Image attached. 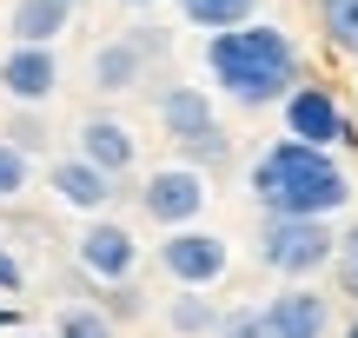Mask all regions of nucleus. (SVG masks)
<instances>
[{
	"label": "nucleus",
	"instance_id": "nucleus-1",
	"mask_svg": "<svg viewBox=\"0 0 358 338\" xmlns=\"http://www.w3.org/2000/svg\"><path fill=\"white\" fill-rule=\"evenodd\" d=\"M252 199L266 219H332L352 206V172L338 166L332 146H306V140H279L252 159Z\"/></svg>",
	"mask_w": 358,
	"mask_h": 338
},
{
	"label": "nucleus",
	"instance_id": "nucleus-2",
	"mask_svg": "<svg viewBox=\"0 0 358 338\" xmlns=\"http://www.w3.org/2000/svg\"><path fill=\"white\" fill-rule=\"evenodd\" d=\"M206 73L239 106H279L299 87V47L285 27L245 20V27H226V34L206 40Z\"/></svg>",
	"mask_w": 358,
	"mask_h": 338
},
{
	"label": "nucleus",
	"instance_id": "nucleus-3",
	"mask_svg": "<svg viewBox=\"0 0 358 338\" xmlns=\"http://www.w3.org/2000/svg\"><path fill=\"white\" fill-rule=\"evenodd\" d=\"M332 226L325 219H266L259 226V265H272L279 279H312L332 265Z\"/></svg>",
	"mask_w": 358,
	"mask_h": 338
},
{
	"label": "nucleus",
	"instance_id": "nucleus-4",
	"mask_svg": "<svg viewBox=\"0 0 358 338\" xmlns=\"http://www.w3.org/2000/svg\"><path fill=\"white\" fill-rule=\"evenodd\" d=\"M206 199H213V186H206L199 166H153V172H146V186H140V212L153 226H173V233L199 219Z\"/></svg>",
	"mask_w": 358,
	"mask_h": 338
},
{
	"label": "nucleus",
	"instance_id": "nucleus-5",
	"mask_svg": "<svg viewBox=\"0 0 358 338\" xmlns=\"http://www.w3.org/2000/svg\"><path fill=\"white\" fill-rule=\"evenodd\" d=\"M159 265L179 279V292H206L226 279L232 265V246L219 233H199V226H179V233H166V246H159Z\"/></svg>",
	"mask_w": 358,
	"mask_h": 338
},
{
	"label": "nucleus",
	"instance_id": "nucleus-6",
	"mask_svg": "<svg viewBox=\"0 0 358 338\" xmlns=\"http://www.w3.org/2000/svg\"><path fill=\"white\" fill-rule=\"evenodd\" d=\"M279 113H285V140H306V146H345L352 140L332 87H319V80H299V87L279 100Z\"/></svg>",
	"mask_w": 358,
	"mask_h": 338
},
{
	"label": "nucleus",
	"instance_id": "nucleus-7",
	"mask_svg": "<svg viewBox=\"0 0 358 338\" xmlns=\"http://www.w3.org/2000/svg\"><path fill=\"white\" fill-rule=\"evenodd\" d=\"M325 325H332V305L312 286H285L259 305V338H325Z\"/></svg>",
	"mask_w": 358,
	"mask_h": 338
},
{
	"label": "nucleus",
	"instance_id": "nucleus-8",
	"mask_svg": "<svg viewBox=\"0 0 358 338\" xmlns=\"http://www.w3.org/2000/svg\"><path fill=\"white\" fill-rule=\"evenodd\" d=\"M73 252H80V272H93L100 286H127L133 265H140V239L127 226H113V219H93Z\"/></svg>",
	"mask_w": 358,
	"mask_h": 338
},
{
	"label": "nucleus",
	"instance_id": "nucleus-9",
	"mask_svg": "<svg viewBox=\"0 0 358 338\" xmlns=\"http://www.w3.org/2000/svg\"><path fill=\"white\" fill-rule=\"evenodd\" d=\"M0 87H7L13 106H47L53 93H60V60H53V47H13L7 60H0Z\"/></svg>",
	"mask_w": 358,
	"mask_h": 338
},
{
	"label": "nucleus",
	"instance_id": "nucleus-10",
	"mask_svg": "<svg viewBox=\"0 0 358 338\" xmlns=\"http://www.w3.org/2000/svg\"><path fill=\"white\" fill-rule=\"evenodd\" d=\"M73 159L100 166L106 179H120V172L140 159V140H133V126H127V119H100V113H93L87 126H80V153H73Z\"/></svg>",
	"mask_w": 358,
	"mask_h": 338
},
{
	"label": "nucleus",
	"instance_id": "nucleus-11",
	"mask_svg": "<svg viewBox=\"0 0 358 338\" xmlns=\"http://www.w3.org/2000/svg\"><path fill=\"white\" fill-rule=\"evenodd\" d=\"M159 126H166L179 146L199 140V133H213L219 113H213V100H206V87H166L159 93Z\"/></svg>",
	"mask_w": 358,
	"mask_h": 338
},
{
	"label": "nucleus",
	"instance_id": "nucleus-12",
	"mask_svg": "<svg viewBox=\"0 0 358 338\" xmlns=\"http://www.w3.org/2000/svg\"><path fill=\"white\" fill-rule=\"evenodd\" d=\"M66 20H73L66 0H13L7 34H13V47H53V40L66 34Z\"/></svg>",
	"mask_w": 358,
	"mask_h": 338
},
{
	"label": "nucleus",
	"instance_id": "nucleus-13",
	"mask_svg": "<svg viewBox=\"0 0 358 338\" xmlns=\"http://www.w3.org/2000/svg\"><path fill=\"white\" fill-rule=\"evenodd\" d=\"M93 87L100 93H133L146 80V53L133 47V34H120V40H100V53H93Z\"/></svg>",
	"mask_w": 358,
	"mask_h": 338
},
{
	"label": "nucleus",
	"instance_id": "nucleus-14",
	"mask_svg": "<svg viewBox=\"0 0 358 338\" xmlns=\"http://www.w3.org/2000/svg\"><path fill=\"white\" fill-rule=\"evenodd\" d=\"M53 193L73 212H93V219H100L106 199H113V179H106L100 166H87V159H60V166H53Z\"/></svg>",
	"mask_w": 358,
	"mask_h": 338
},
{
	"label": "nucleus",
	"instance_id": "nucleus-15",
	"mask_svg": "<svg viewBox=\"0 0 358 338\" xmlns=\"http://www.w3.org/2000/svg\"><path fill=\"white\" fill-rule=\"evenodd\" d=\"M179 13L192 27H206V34H226V27L259 20V0H179Z\"/></svg>",
	"mask_w": 358,
	"mask_h": 338
},
{
	"label": "nucleus",
	"instance_id": "nucleus-16",
	"mask_svg": "<svg viewBox=\"0 0 358 338\" xmlns=\"http://www.w3.org/2000/svg\"><path fill=\"white\" fill-rule=\"evenodd\" d=\"M166 325H173L179 338H206V332L219 325V305L199 299V292H179V299L166 305Z\"/></svg>",
	"mask_w": 358,
	"mask_h": 338
},
{
	"label": "nucleus",
	"instance_id": "nucleus-17",
	"mask_svg": "<svg viewBox=\"0 0 358 338\" xmlns=\"http://www.w3.org/2000/svg\"><path fill=\"white\" fill-rule=\"evenodd\" d=\"M319 27H325V40L338 53L358 60V0H319Z\"/></svg>",
	"mask_w": 358,
	"mask_h": 338
},
{
	"label": "nucleus",
	"instance_id": "nucleus-18",
	"mask_svg": "<svg viewBox=\"0 0 358 338\" xmlns=\"http://www.w3.org/2000/svg\"><path fill=\"white\" fill-rule=\"evenodd\" d=\"M53 338H113V325L100 318V305H73V312H60Z\"/></svg>",
	"mask_w": 358,
	"mask_h": 338
},
{
	"label": "nucleus",
	"instance_id": "nucleus-19",
	"mask_svg": "<svg viewBox=\"0 0 358 338\" xmlns=\"http://www.w3.org/2000/svg\"><path fill=\"white\" fill-rule=\"evenodd\" d=\"M332 265H338V286H345V299H358V219L332 239Z\"/></svg>",
	"mask_w": 358,
	"mask_h": 338
},
{
	"label": "nucleus",
	"instance_id": "nucleus-20",
	"mask_svg": "<svg viewBox=\"0 0 358 338\" xmlns=\"http://www.w3.org/2000/svg\"><path fill=\"white\" fill-rule=\"evenodd\" d=\"M7 146H13V153H40V146H47V119H40L34 106H20L13 126H7Z\"/></svg>",
	"mask_w": 358,
	"mask_h": 338
},
{
	"label": "nucleus",
	"instance_id": "nucleus-21",
	"mask_svg": "<svg viewBox=\"0 0 358 338\" xmlns=\"http://www.w3.org/2000/svg\"><path fill=\"white\" fill-rule=\"evenodd\" d=\"M179 153H186V166H219V159L232 153V140H226V126H213V133H199V140H186Z\"/></svg>",
	"mask_w": 358,
	"mask_h": 338
},
{
	"label": "nucleus",
	"instance_id": "nucleus-22",
	"mask_svg": "<svg viewBox=\"0 0 358 338\" xmlns=\"http://www.w3.org/2000/svg\"><path fill=\"white\" fill-rule=\"evenodd\" d=\"M100 305H106V325H120V318H140V292L133 286H100Z\"/></svg>",
	"mask_w": 358,
	"mask_h": 338
},
{
	"label": "nucleus",
	"instance_id": "nucleus-23",
	"mask_svg": "<svg viewBox=\"0 0 358 338\" xmlns=\"http://www.w3.org/2000/svg\"><path fill=\"white\" fill-rule=\"evenodd\" d=\"M213 338H259V305H232V312H219Z\"/></svg>",
	"mask_w": 358,
	"mask_h": 338
},
{
	"label": "nucleus",
	"instance_id": "nucleus-24",
	"mask_svg": "<svg viewBox=\"0 0 358 338\" xmlns=\"http://www.w3.org/2000/svg\"><path fill=\"white\" fill-rule=\"evenodd\" d=\"M27 193V153H13L7 140H0V199Z\"/></svg>",
	"mask_w": 358,
	"mask_h": 338
},
{
	"label": "nucleus",
	"instance_id": "nucleus-25",
	"mask_svg": "<svg viewBox=\"0 0 358 338\" xmlns=\"http://www.w3.org/2000/svg\"><path fill=\"white\" fill-rule=\"evenodd\" d=\"M0 292H20V265H13L7 246H0Z\"/></svg>",
	"mask_w": 358,
	"mask_h": 338
},
{
	"label": "nucleus",
	"instance_id": "nucleus-26",
	"mask_svg": "<svg viewBox=\"0 0 358 338\" xmlns=\"http://www.w3.org/2000/svg\"><path fill=\"white\" fill-rule=\"evenodd\" d=\"M0 325H13V305H0Z\"/></svg>",
	"mask_w": 358,
	"mask_h": 338
},
{
	"label": "nucleus",
	"instance_id": "nucleus-27",
	"mask_svg": "<svg viewBox=\"0 0 358 338\" xmlns=\"http://www.w3.org/2000/svg\"><path fill=\"white\" fill-rule=\"evenodd\" d=\"M120 7H153V0H120Z\"/></svg>",
	"mask_w": 358,
	"mask_h": 338
},
{
	"label": "nucleus",
	"instance_id": "nucleus-28",
	"mask_svg": "<svg viewBox=\"0 0 358 338\" xmlns=\"http://www.w3.org/2000/svg\"><path fill=\"white\" fill-rule=\"evenodd\" d=\"M345 338H358V318H352V325H345Z\"/></svg>",
	"mask_w": 358,
	"mask_h": 338
},
{
	"label": "nucleus",
	"instance_id": "nucleus-29",
	"mask_svg": "<svg viewBox=\"0 0 358 338\" xmlns=\"http://www.w3.org/2000/svg\"><path fill=\"white\" fill-rule=\"evenodd\" d=\"M66 7H80V0H66Z\"/></svg>",
	"mask_w": 358,
	"mask_h": 338
}]
</instances>
